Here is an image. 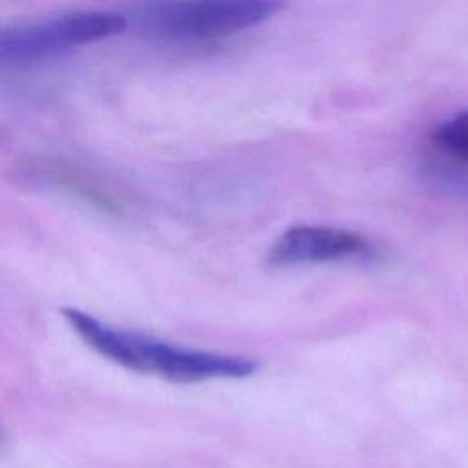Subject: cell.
<instances>
[{
  "mask_svg": "<svg viewBox=\"0 0 468 468\" xmlns=\"http://www.w3.org/2000/svg\"><path fill=\"white\" fill-rule=\"evenodd\" d=\"M62 316L75 335L97 355L137 373L163 377L172 382H201L245 378L258 369V362L250 358L185 347L113 327L79 307H64Z\"/></svg>",
  "mask_w": 468,
  "mask_h": 468,
  "instance_id": "cell-1",
  "label": "cell"
},
{
  "mask_svg": "<svg viewBox=\"0 0 468 468\" xmlns=\"http://www.w3.org/2000/svg\"><path fill=\"white\" fill-rule=\"evenodd\" d=\"M285 7L274 0L150 2L139 7V26L170 40H216L250 29Z\"/></svg>",
  "mask_w": 468,
  "mask_h": 468,
  "instance_id": "cell-2",
  "label": "cell"
},
{
  "mask_svg": "<svg viewBox=\"0 0 468 468\" xmlns=\"http://www.w3.org/2000/svg\"><path fill=\"white\" fill-rule=\"evenodd\" d=\"M126 26L124 15L101 9L13 22L0 29V58L16 64L51 58L79 46L119 35Z\"/></svg>",
  "mask_w": 468,
  "mask_h": 468,
  "instance_id": "cell-3",
  "label": "cell"
},
{
  "mask_svg": "<svg viewBox=\"0 0 468 468\" xmlns=\"http://www.w3.org/2000/svg\"><path fill=\"white\" fill-rule=\"evenodd\" d=\"M371 250V239L356 230L327 225H292L272 241L267 263L272 267L335 263L364 258Z\"/></svg>",
  "mask_w": 468,
  "mask_h": 468,
  "instance_id": "cell-4",
  "label": "cell"
},
{
  "mask_svg": "<svg viewBox=\"0 0 468 468\" xmlns=\"http://www.w3.org/2000/svg\"><path fill=\"white\" fill-rule=\"evenodd\" d=\"M26 176L44 186L75 196L102 212L121 214L124 210L122 196L106 179L75 163L49 157L31 159Z\"/></svg>",
  "mask_w": 468,
  "mask_h": 468,
  "instance_id": "cell-5",
  "label": "cell"
},
{
  "mask_svg": "<svg viewBox=\"0 0 468 468\" xmlns=\"http://www.w3.org/2000/svg\"><path fill=\"white\" fill-rule=\"evenodd\" d=\"M431 146L442 159L468 166V110L442 121L431 132Z\"/></svg>",
  "mask_w": 468,
  "mask_h": 468,
  "instance_id": "cell-6",
  "label": "cell"
}]
</instances>
